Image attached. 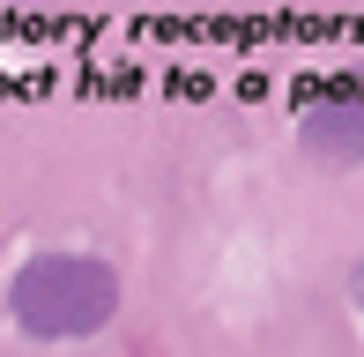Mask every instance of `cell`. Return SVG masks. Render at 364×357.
<instances>
[{"instance_id": "3957f363", "label": "cell", "mask_w": 364, "mask_h": 357, "mask_svg": "<svg viewBox=\"0 0 364 357\" xmlns=\"http://www.w3.org/2000/svg\"><path fill=\"white\" fill-rule=\"evenodd\" d=\"M350 305H357V320H364V261L350 268Z\"/></svg>"}, {"instance_id": "7a4b0ae2", "label": "cell", "mask_w": 364, "mask_h": 357, "mask_svg": "<svg viewBox=\"0 0 364 357\" xmlns=\"http://www.w3.org/2000/svg\"><path fill=\"white\" fill-rule=\"evenodd\" d=\"M297 149L320 171H364V90H320L312 105H297Z\"/></svg>"}, {"instance_id": "6da1fadb", "label": "cell", "mask_w": 364, "mask_h": 357, "mask_svg": "<svg viewBox=\"0 0 364 357\" xmlns=\"http://www.w3.org/2000/svg\"><path fill=\"white\" fill-rule=\"evenodd\" d=\"M119 298H127L119 268L82 246H45L30 261H15L8 290H0L15 335H30V343H90L119 320Z\"/></svg>"}]
</instances>
